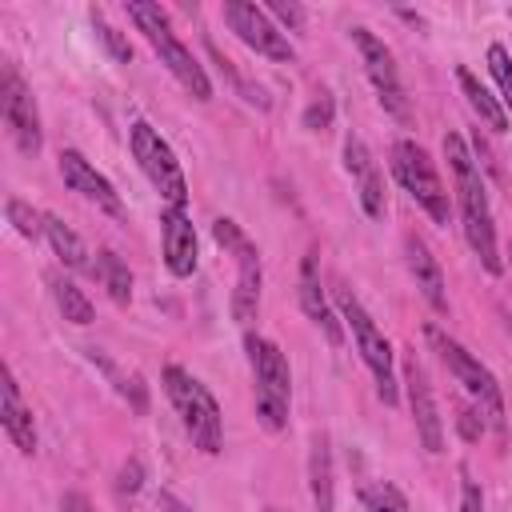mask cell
I'll return each instance as SVG.
<instances>
[{"mask_svg":"<svg viewBox=\"0 0 512 512\" xmlns=\"http://www.w3.org/2000/svg\"><path fill=\"white\" fill-rule=\"evenodd\" d=\"M60 512H96V508H92V500L84 492H64L60 496Z\"/></svg>","mask_w":512,"mask_h":512,"instance_id":"e575fe53","label":"cell"},{"mask_svg":"<svg viewBox=\"0 0 512 512\" xmlns=\"http://www.w3.org/2000/svg\"><path fill=\"white\" fill-rule=\"evenodd\" d=\"M268 16H276L284 28H292V32H300L304 28V8L300 4H292V0H272L268 8H264Z\"/></svg>","mask_w":512,"mask_h":512,"instance_id":"4dcf8cb0","label":"cell"},{"mask_svg":"<svg viewBox=\"0 0 512 512\" xmlns=\"http://www.w3.org/2000/svg\"><path fill=\"white\" fill-rule=\"evenodd\" d=\"M296 296H300L304 316L328 336V344H332V348L344 344V320H336V312H332V304H328V296H324V288H320L316 252H308V256L300 260V288H296Z\"/></svg>","mask_w":512,"mask_h":512,"instance_id":"e0dca14e","label":"cell"},{"mask_svg":"<svg viewBox=\"0 0 512 512\" xmlns=\"http://www.w3.org/2000/svg\"><path fill=\"white\" fill-rule=\"evenodd\" d=\"M0 424H4L8 440H12L24 456H32V452H36V424H32V408L20 400V384H16V376H12V368H8V364L0 368Z\"/></svg>","mask_w":512,"mask_h":512,"instance_id":"ac0fdd59","label":"cell"},{"mask_svg":"<svg viewBox=\"0 0 512 512\" xmlns=\"http://www.w3.org/2000/svg\"><path fill=\"white\" fill-rule=\"evenodd\" d=\"M428 340H432V348L440 352V360L448 364V372L468 388V396L476 400V408H480V416L496 428V432H504V396H500V384H496V376L464 348V344H456L452 336H444L440 328H432L428 324Z\"/></svg>","mask_w":512,"mask_h":512,"instance_id":"52a82bcc","label":"cell"},{"mask_svg":"<svg viewBox=\"0 0 512 512\" xmlns=\"http://www.w3.org/2000/svg\"><path fill=\"white\" fill-rule=\"evenodd\" d=\"M352 44L360 48V60H364V72L384 104L388 116L396 120H408V100H404V84H400V72H396V60H392V48L368 32V28H352Z\"/></svg>","mask_w":512,"mask_h":512,"instance_id":"8fae6325","label":"cell"},{"mask_svg":"<svg viewBox=\"0 0 512 512\" xmlns=\"http://www.w3.org/2000/svg\"><path fill=\"white\" fill-rule=\"evenodd\" d=\"M456 424H460V432H464V440H480V432H484V420H480V408H460V416H456Z\"/></svg>","mask_w":512,"mask_h":512,"instance_id":"836d02e7","label":"cell"},{"mask_svg":"<svg viewBox=\"0 0 512 512\" xmlns=\"http://www.w3.org/2000/svg\"><path fill=\"white\" fill-rule=\"evenodd\" d=\"M160 508H168V512H192L184 500H176L172 492H160Z\"/></svg>","mask_w":512,"mask_h":512,"instance_id":"d590c367","label":"cell"},{"mask_svg":"<svg viewBox=\"0 0 512 512\" xmlns=\"http://www.w3.org/2000/svg\"><path fill=\"white\" fill-rule=\"evenodd\" d=\"M56 168H60L64 184H68L72 192H80L88 204H96L100 212H108V216H120V212H124V200H120V192L112 188V180H108L104 172H96V168L84 160V152H76V148H64V152L56 156Z\"/></svg>","mask_w":512,"mask_h":512,"instance_id":"5bb4252c","label":"cell"},{"mask_svg":"<svg viewBox=\"0 0 512 512\" xmlns=\"http://www.w3.org/2000/svg\"><path fill=\"white\" fill-rule=\"evenodd\" d=\"M404 264H408V272H412V280H416L420 296L428 300V308H432V312H448L444 272H440L436 256L428 252V244H424L420 236H408V240H404Z\"/></svg>","mask_w":512,"mask_h":512,"instance_id":"d6986e66","label":"cell"},{"mask_svg":"<svg viewBox=\"0 0 512 512\" xmlns=\"http://www.w3.org/2000/svg\"><path fill=\"white\" fill-rule=\"evenodd\" d=\"M4 212H8V224L24 236V240H36V236H44V212H36L32 204H24L20 196H12L8 204H4Z\"/></svg>","mask_w":512,"mask_h":512,"instance_id":"4316f807","label":"cell"},{"mask_svg":"<svg viewBox=\"0 0 512 512\" xmlns=\"http://www.w3.org/2000/svg\"><path fill=\"white\" fill-rule=\"evenodd\" d=\"M128 20L144 32V40L152 44V52L160 56V64L180 80V88L192 96V100H212V80L204 72V64L192 56V48L172 32L168 16L160 12V4H148V0H128Z\"/></svg>","mask_w":512,"mask_h":512,"instance_id":"7a4b0ae2","label":"cell"},{"mask_svg":"<svg viewBox=\"0 0 512 512\" xmlns=\"http://www.w3.org/2000/svg\"><path fill=\"white\" fill-rule=\"evenodd\" d=\"M456 80H460V92H464V100H468V108L492 128V132H508V112H504V104L468 72V68H456Z\"/></svg>","mask_w":512,"mask_h":512,"instance_id":"603a6c76","label":"cell"},{"mask_svg":"<svg viewBox=\"0 0 512 512\" xmlns=\"http://www.w3.org/2000/svg\"><path fill=\"white\" fill-rule=\"evenodd\" d=\"M264 512H280V508H264Z\"/></svg>","mask_w":512,"mask_h":512,"instance_id":"8d00e7d4","label":"cell"},{"mask_svg":"<svg viewBox=\"0 0 512 512\" xmlns=\"http://www.w3.org/2000/svg\"><path fill=\"white\" fill-rule=\"evenodd\" d=\"M360 504H364L368 512H408L404 492H400L396 484H388V480L364 484V488H360Z\"/></svg>","mask_w":512,"mask_h":512,"instance_id":"484cf974","label":"cell"},{"mask_svg":"<svg viewBox=\"0 0 512 512\" xmlns=\"http://www.w3.org/2000/svg\"><path fill=\"white\" fill-rule=\"evenodd\" d=\"M140 488H144V464L132 456V460L120 468V476H116V492H120V496H136Z\"/></svg>","mask_w":512,"mask_h":512,"instance_id":"1f68e13d","label":"cell"},{"mask_svg":"<svg viewBox=\"0 0 512 512\" xmlns=\"http://www.w3.org/2000/svg\"><path fill=\"white\" fill-rule=\"evenodd\" d=\"M128 148H132L140 172L148 176V184L164 196V204L168 208H184L188 204V180H184V168H180L172 144L148 120H136L128 128Z\"/></svg>","mask_w":512,"mask_h":512,"instance_id":"8992f818","label":"cell"},{"mask_svg":"<svg viewBox=\"0 0 512 512\" xmlns=\"http://www.w3.org/2000/svg\"><path fill=\"white\" fill-rule=\"evenodd\" d=\"M88 16H92V28H96V40H100V44L108 48V56H112L116 64H128V60H132V44H128V40H124V36H120V32H116V28H112V24H108V20H104V16L96 12V8H92Z\"/></svg>","mask_w":512,"mask_h":512,"instance_id":"f1b7e54d","label":"cell"},{"mask_svg":"<svg viewBox=\"0 0 512 512\" xmlns=\"http://www.w3.org/2000/svg\"><path fill=\"white\" fill-rule=\"evenodd\" d=\"M160 384H164V396L172 400L184 432L192 436V444L204 452V456H216L224 448V416H220V404L216 396L192 376L184 372L180 364H168L160 372Z\"/></svg>","mask_w":512,"mask_h":512,"instance_id":"3957f363","label":"cell"},{"mask_svg":"<svg viewBox=\"0 0 512 512\" xmlns=\"http://www.w3.org/2000/svg\"><path fill=\"white\" fill-rule=\"evenodd\" d=\"M104 288H108V296L124 308L128 300H132V272H128V264L112 252V248H104V252H96V272H92Z\"/></svg>","mask_w":512,"mask_h":512,"instance_id":"cb8c5ba5","label":"cell"},{"mask_svg":"<svg viewBox=\"0 0 512 512\" xmlns=\"http://www.w3.org/2000/svg\"><path fill=\"white\" fill-rule=\"evenodd\" d=\"M308 488H312L316 512H332V504H336V480H332V444H328L324 432H316L312 444H308Z\"/></svg>","mask_w":512,"mask_h":512,"instance_id":"ffe728a7","label":"cell"},{"mask_svg":"<svg viewBox=\"0 0 512 512\" xmlns=\"http://www.w3.org/2000/svg\"><path fill=\"white\" fill-rule=\"evenodd\" d=\"M332 300H336L340 320L352 328V340H356V348H360V356H364V364H368V372H372V380H376L380 400H384V404H396L400 384H396V352H392L388 336L376 328L372 312L356 300V292H352L348 284H336V288H332Z\"/></svg>","mask_w":512,"mask_h":512,"instance_id":"277c9868","label":"cell"},{"mask_svg":"<svg viewBox=\"0 0 512 512\" xmlns=\"http://www.w3.org/2000/svg\"><path fill=\"white\" fill-rule=\"evenodd\" d=\"M460 512H484V492H480V484L468 472L460 480Z\"/></svg>","mask_w":512,"mask_h":512,"instance_id":"d6a6232c","label":"cell"},{"mask_svg":"<svg viewBox=\"0 0 512 512\" xmlns=\"http://www.w3.org/2000/svg\"><path fill=\"white\" fill-rule=\"evenodd\" d=\"M212 236L224 252L236 256V288H232V316L240 324H252L260 312V288H264V264H260V248L240 232L236 220L220 216L212 224Z\"/></svg>","mask_w":512,"mask_h":512,"instance_id":"9c48e42d","label":"cell"},{"mask_svg":"<svg viewBox=\"0 0 512 512\" xmlns=\"http://www.w3.org/2000/svg\"><path fill=\"white\" fill-rule=\"evenodd\" d=\"M224 20H228V28H232L256 56H268V60H276V64H292V60H296V48L288 44V36L272 24V16H268L260 4H252V0H228V4H224Z\"/></svg>","mask_w":512,"mask_h":512,"instance_id":"30bf717a","label":"cell"},{"mask_svg":"<svg viewBox=\"0 0 512 512\" xmlns=\"http://www.w3.org/2000/svg\"><path fill=\"white\" fill-rule=\"evenodd\" d=\"M488 72L500 88V100H504V112H512V56L504 44H488Z\"/></svg>","mask_w":512,"mask_h":512,"instance_id":"83f0119b","label":"cell"},{"mask_svg":"<svg viewBox=\"0 0 512 512\" xmlns=\"http://www.w3.org/2000/svg\"><path fill=\"white\" fill-rule=\"evenodd\" d=\"M444 160H448L452 180H456L464 240H468V248L480 256L484 272L500 276V272H504V260H500V248H496V224H492V204H488V192H484L480 160H472V152H468V144H464L460 132H448V136H444Z\"/></svg>","mask_w":512,"mask_h":512,"instance_id":"6da1fadb","label":"cell"},{"mask_svg":"<svg viewBox=\"0 0 512 512\" xmlns=\"http://www.w3.org/2000/svg\"><path fill=\"white\" fill-rule=\"evenodd\" d=\"M0 108H4V124H8V132H12V140H16V148H20V152H28V156H36V152H40V144H44L40 112H36L32 92L24 88V80H20L12 68H4Z\"/></svg>","mask_w":512,"mask_h":512,"instance_id":"4fadbf2b","label":"cell"},{"mask_svg":"<svg viewBox=\"0 0 512 512\" xmlns=\"http://www.w3.org/2000/svg\"><path fill=\"white\" fill-rule=\"evenodd\" d=\"M48 288H52V300H56V308H60V316L64 320H72V324H92L96 320V308H92V300L72 284V280H64V276H52L48 280Z\"/></svg>","mask_w":512,"mask_h":512,"instance_id":"d4e9b609","label":"cell"},{"mask_svg":"<svg viewBox=\"0 0 512 512\" xmlns=\"http://www.w3.org/2000/svg\"><path fill=\"white\" fill-rule=\"evenodd\" d=\"M392 172H396L400 188H404L436 224H448V216H452L448 188H444V180H440L432 156H428L416 140H404V136H400V140L392 144Z\"/></svg>","mask_w":512,"mask_h":512,"instance_id":"ba28073f","label":"cell"},{"mask_svg":"<svg viewBox=\"0 0 512 512\" xmlns=\"http://www.w3.org/2000/svg\"><path fill=\"white\" fill-rule=\"evenodd\" d=\"M244 348H248V368H252V388H256V416L268 432H280L288 424V400H292L288 360L272 340L256 332L244 336Z\"/></svg>","mask_w":512,"mask_h":512,"instance_id":"5b68a950","label":"cell"},{"mask_svg":"<svg viewBox=\"0 0 512 512\" xmlns=\"http://www.w3.org/2000/svg\"><path fill=\"white\" fill-rule=\"evenodd\" d=\"M404 392H408L412 424H416V436H420L424 452L440 456V452H444V420H440V408H436L428 372H424V364L416 360V352L404 356Z\"/></svg>","mask_w":512,"mask_h":512,"instance_id":"7c38bea8","label":"cell"},{"mask_svg":"<svg viewBox=\"0 0 512 512\" xmlns=\"http://www.w3.org/2000/svg\"><path fill=\"white\" fill-rule=\"evenodd\" d=\"M84 352H88V360H92V364H96V368L108 376V384H112V388H116V392L128 400V408H132L136 416H144V412H148V384H144L136 372H124L120 364H112V360H108L100 348H84Z\"/></svg>","mask_w":512,"mask_h":512,"instance_id":"7402d4cb","label":"cell"},{"mask_svg":"<svg viewBox=\"0 0 512 512\" xmlns=\"http://www.w3.org/2000/svg\"><path fill=\"white\" fill-rule=\"evenodd\" d=\"M344 168H348V176L356 180L360 208H364L372 220H380V216H384V176H380V164L372 160L368 144H364L356 132L344 140Z\"/></svg>","mask_w":512,"mask_h":512,"instance_id":"2e32d148","label":"cell"},{"mask_svg":"<svg viewBox=\"0 0 512 512\" xmlns=\"http://www.w3.org/2000/svg\"><path fill=\"white\" fill-rule=\"evenodd\" d=\"M332 116H336V100H332V92H316V100L304 108V128L308 132H328L332 128Z\"/></svg>","mask_w":512,"mask_h":512,"instance_id":"f546056e","label":"cell"},{"mask_svg":"<svg viewBox=\"0 0 512 512\" xmlns=\"http://www.w3.org/2000/svg\"><path fill=\"white\" fill-rule=\"evenodd\" d=\"M508 256H512V248H508Z\"/></svg>","mask_w":512,"mask_h":512,"instance_id":"74e56055","label":"cell"},{"mask_svg":"<svg viewBox=\"0 0 512 512\" xmlns=\"http://www.w3.org/2000/svg\"><path fill=\"white\" fill-rule=\"evenodd\" d=\"M160 240H164V268L176 280H188L196 272V228L184 208L160 212Z\"/></svg>","mask_w":512,"mask_h":512,"instance_id":"9a60e30c","label":"cell"},{"mask_svg":"<svg viewBox=\"0 0 512 512\" xmlns=\"http://www.w3.org/2000/svg\"><path fill=\"white\" fill-rule=\"evenodd\" d=\"M44 236H48V244H52V252L60 256L64 268L84 272V276L96 272V260H88V244H84V240H80L56 212H44Z\"/></svg>","mask_w":512,"mask_h":512,"instance_id":"44dd1931","label":"cell"}]
</instances>
